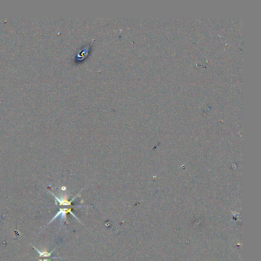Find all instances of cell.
<instances>
[{
    "instance_id": "6da1fadb",
    "label": "cell",
    "mask_w": 261,
    "mask_h": 261,
    "mask_svg": "<svg viewBox=\"0 0 261 261\" xmlns=\"http://www.w3.org/2000/svg\"><path fill=\"white\" fill-rule=\"evenodd\" d=\"M68 212H69L70 214H71L72 215L74 216V218H76L77 220L78 221L81 222V221L79 220L78 218H77V216L75 215V214H74V213H73V212H72L71 209V208H62V209H60V211H59L58 212V213H57L56 214H55V217H54V218H53L52 219H51V220L50 221V222H49V224H50V223H51V222H52L53 221L55 220V218H58V216H60V215L61 216V218H63L64 219H66V214H68Z\"/></svg>"
},
{
    "instance_id": "7a4b0ae2",
    "label": "cell",
    "mask_w": 261,
    "mask_h": 261,
    "mask_svg": "<svg viewBox=\"0 0 261 261\" xmlns=\"http://www.w3.org/2000/svg\"><path fill=\"white\" fill-rule=\"evenodd\" d=\"M51 195H52L54 196V197H55V201H56L57 202H58L59 205H64V206H67V205H71L72 201H74V199H75V198H76L77 197V195H76V196H75V197H74V198H73V199H71V201H68V197H67V195L64 196V197H61V198H58V197H57V196L55 195V194L53 193V192H51Z\"/></svg>"
},
{
    "instance_id": "3957f363",
    "label": "cell",
    "mask_w": 261,
    "mask_h": 261,
    "mask_svg": "<svg viewBox=\"0 0 261 261\" xmlns=\"http://www.w3.org/2000/svg\"><path fill=\"white\" fill-rule=\"evenodd\" d=\"M33 247H34V249H35V250H36V251H37L38 253L39 254V257H51V253H52L54 252V251H55V249H54V250H51V252H48V251H46V250H45V251H41V250H38L37 248L33 246Z\"/></svg>"
},
{
    "instance_id": "277c9868",
    "label": "cell",
    "mask_w": 261,
    "mask_h": 261,
    "mask_svg": "<svg viewBox=\"0 0 261 261\" xmlns=\"http://www.w3.org/2000/svg\"><path fill=\"white\" fill-rule=\"evenodd\" d=\"M40 261H51V260H40Z\"/></svg>"
}]
</instances>
